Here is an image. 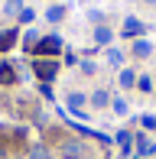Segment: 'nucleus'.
I'll use <instances>...</instances> for the list:
<instances>
[{
	"label": "nucleus",
	"mask_w": 156,
	"mask_h": 159,
	"mask_svg": "<svg viewBox=\"0 0 156 159\" xmlns=\"http://www.w3.org/2000/svg\"><path fill=\"white\" fill-rule=\"evenodd\" d=\"M33 52H36L39 59H52V55H59V52H62V39H59L55 33H52V36H42L39 46L33 49Z\"/></svg>",
	"instance_id": "1"
},
{
	"label": "nucleus",
	"mask_w": 156,
	"mask_h": 159,
	"mask_svg": "<svg viewBox=\"0 0 156 159\" xmlns=\"http://www.w3.org/2000/svg\"><path fill=\"white\" fill-rule=\"evenodd\" d=\"M33 68H36V75L42 78V81H52L55 71H59V62H55V59H36Z\"/></svg>",
	"instance_id": "2"
},
{
	"label": "nucleus",
	"mask_w": 156,
	"mask_h": 159,
	"mask_svg": "<svg viewBox=\"0 0 156 159\" xmlns=\"http://www.w3.org/2000/svg\"><path fill=\"white\" fill-rule=\"evenodd\" d=\"M140 33H143V23L133 20V16H127L124 20V36H140Z\"/></svg>",
	"instance_id": "3"
},
{
	"label": "nucleus",
	"mask_w": 156,
	"mask_h": 159,
	"mask_svg": "<svg viewBox=\"0 0 156 159\" xmlns=\"http://www.w3.org/2000/svg\"><path fill=\"white\" fill-rule=\"evenodd\" d=\"M13 81H16V71H13V65H0V84H3V88H7V84H13Z\"/></svg>",
	"instance_id": "4"
},
{
	"label": "nucleus",
	"mask_w": 156,
	"mask_h": 159,
	"mask_svg": "<svg viewBox=\"0 0 156 159\" xmlns=\"http://www.w3.org/2000/svg\"><path fill=\"white\" fill-rule=\"evenodd\" d=\"M150 52H153V46L146 39H137V42H133V55H137V59H146Z\"/></svg>",
	"instance_id": "5"
},
{
	"label": "nucleus",
	"mask_w": 156,
	"mask_h": 159,
	"mask_svg": "<svg viewBox=\"0 0 156 159\" xmlns=\"http://www.w3.org/2000/svg\"><path fill=\"white\" fill-rule=\"evenodd\" d=\"M13 42H16V30H3L0 33V52H7Z\"/></svg>",
	"instance_id": "6"
},
{
	"label": "nucleus",
	"mask_w": 156,
	"mask_h": 159,
	"mask_svg": "<svg viewBox=\"0 0 156 159\" xmlns=\"http://www.w3.org/2000/svg\"><path fill=\"white\" fill-rule=\"evenodd\" d=\"M111 39H114V33H111L108 26H98V30H94V42H98V46H108Z\"/></svg>",
	"instance_id": "7"
},
{
	"label": "nucleus",
	"mask_w": 156,
	"mask_h": 159,
	"mask_svg": "<svg viewBox=\"0 0 156 159\" xmlns=\"http://www.w3.org/2000/svg\"><path fill=\"white\" fill-rule=\"evenodd\" d=\"M62 16H65V7H49V10H46V20H49V23H59Z\"/></svg>",
	"instance_id": "8"
},
{
	"label": "nucleus",
	"mask_w": 156,
	"mask_h": 159,
	"mask_svg": "<svg viewBox=\"0 0 156 159\" xmlns=\"http://www.w3.org/2000/svg\"><path fill=\"white\" fill-rule=\"evenodd\" d=\"M133 84H137V75H133L130 68H124L120 71V88H133Z\"/></svg>",
	"instance_id": "9"
},
{
	"label": "nucleus",
	"mask_w": 156,
	"mask_h": 159,
	"mask_svg": "<svg viewBox=\"0 0 156 159\" xmlns=\"http://www.w3.org/2000/svg\"><path fill=\"white\" fill-rule=\"evenodd\" d=\"M81 107H85V94H78V91L68 94V111H81Z\"/></svg>",
	"instance_id": "10"
},
{
	"label": "nucleus",
	"mask_w": 156,
	"mask_h": 159,
	"mask_svg": "<svg viewBox=\"0 0 156 159\" xmlns=\"http://www.w3.org/2000/svg\"><path fill=\"white\" fill-rule=\"evenodd\" d=\"M91 104H94V107H104V104H111L108 91H94V94H91Z\"/></svg>",
	"instance_id": "11"
},
{
	"label": "nucleus",
	"mask_w": 156,
	"mask_h": 159,
	"mask_svg": "<svg viewBox=\"0 0 156 159\" xmlns=\"http://www.w3.org/2000/svg\"><path fill=\"white\" fill-rule=\"evenodd\" d=\"M130 140H133V136L127 133V130H120V133H117V143L124 146V153H127V156H130Z\"/></svg>",
	"instance_id": "12"
},
{
	"label": "nucleus",
	"mask_w": 156,
	"mask_h": 159,
	"mask_svg": "<svg viewBox=\"0 0 156 159\" xmlns=\"http://www.w3.org/2000/svg\"><path fill=\"white\" fill-rule=\"evenodd\" d=\"M108 62L111 65H120V62H124V52H120V49H108Z\"/></svg>",
	"instance_id": "13"
},
{
	"label": "nucleus",
	"mask_w": 156,
	"mask_h": 159,
	"mask_svg": "<svg viewBox=\"0 0 156 159\" xmlns=\"http://www.w3.org/2000/svg\"><path fill=\"white\" fill-rule=\"evenodd\" d=\"M111 104H114V114H120V117L127 114V101H124V98H114Z\"/></svg>",
	"instance_id": "14"
},
{
	"label": "nucleus",
	"mask_w": 156,
	"mask_h": 159,
	"mask_svg": "<svg viewBox=\"0 0 156 159\" xmlns=\"http://www.w3.org/2000/svg\"><path fill=\"white\" fill-rule=\"evenodd\" d=\"M30 159H49V149H46V146H33Z\"/></svg>",
	"instance_id": "15"
},
{
	"label": "nucleus",
	"mask_w": 156,
	"mask_h": 159,
	"mask_svg": "<svg viewBox=\"0 0 156 159\" xmlns=\"http://www.w3.org/2000/svg\"><path fill=\"white\" fill-rule=\"evenodd\" d=\"M7 13H23V0H7Z\"/></svg>",
	"instance_id": "16"
},
{
	"label": "nucleus",
	"mask_w": 156,
	"mask_h": 159,
	"mask_svg": "<svg viewBox=\"0 0 156 159\" xmlns=\"http://www.w3.org/2000/svg\"><path fill=\"white\" fill-rule=\"evenodd\" d=\"M137 149H140V153L146 156V153H150L153 146H150V140H146V136H137Z\"/></svg>",
	"instance_id": "17"
},
{
	"label": "nucleus",
	"mask_w": 156,
	"mask_h": 159,
	"mask_svg": "<svg viewBox=\"0 0 156 159\" xmlns=\"http://www.w3.org/2000/svg\"><path fill=\"white\" fill-rule=\"evenodd\" d=\"M137 84H140V91H153V81H150V78H137Z\"/></svg>",
	"instance_id": "18"
},
{
	"label": "nucleus",
	"mask_w": 156,
	"mask_h": 159,
	"mask_svg": "<svg viewBox=\"0 0 156 159\" xmlns=\"http://www.w3.org/2000/svg\"><path fill=\"white\" fill-rule=\"evenodd\" d=\"M81 71L85 75H94V62H81Z\"/></svg>",
	"instance_id": "19"
},
{
	"label": "nucleus",
	"mask_w": 156,
	"mask_h": 159,
	"mask_svg": "<svg viewBox=\"0 0 156 159\" xmlns=\"http://www.w3.org/2000/svg\"><path fill=\"white\" fill-rule=\"evenodd\" d=\"M143 127L146 130H156V117H143Z\"/></svg>",
	"instance_id": "20"
},
{
	"label": "nucleus",
	"mask_w": 156,
	"mask_h": 159,
	"mask_svg": "<svg viewBox=\"0 0 156 159\" xmlns=\"http://www.w3.org/2000/svg\"><path fill=\"white\" fill-rule=\"evenodd\" d=\"M65 159H85V156H65Z\"/></svg>",
	"instance_id": "21"
},
{
	"label": "nucleus",
	"mask_w": 156,
	"mask_h": 159,
	"mask_svg": "<svg viewBox=\"0 0 156 159\" xmlns=\"http://www.w3.org/2000/svg\"><path fill=\"white\" fill-rule=\"evenodd\" d=\"M0 159H7V156H3V149H0Z\"/></svg>",
	"instance_id": "22"
}]
</instances>
